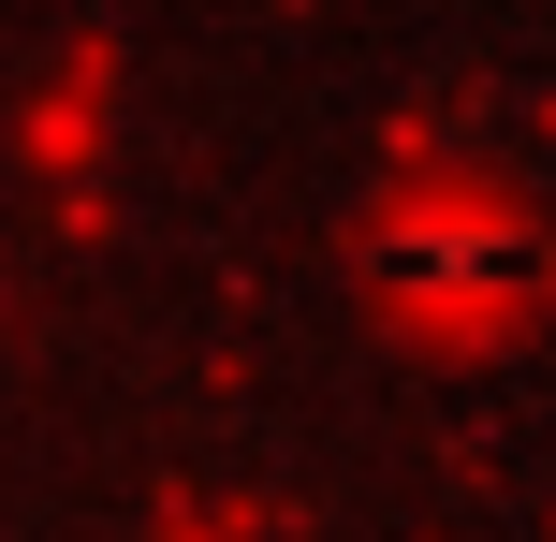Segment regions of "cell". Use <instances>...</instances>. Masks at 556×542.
<instances>
[{
	"instance_id": "1",
	"label": "cell",
	"mask_w": 556,
	"mask_h": 542,
	"mask_svg": "<svg viewBox=\"0 0 556 542\" xmlns=\"http://www.w3.org/2000/svg\"><path fill=\"white\" fill-rule=\"evenodd\" d=\"M381 264L395 279H425V264L440 279H498V264H528V235L513 220H425V235H381Z\"/></svg>"
}]
</instances>
